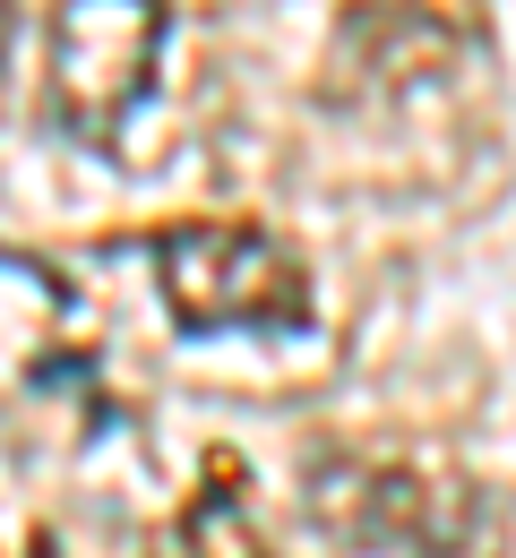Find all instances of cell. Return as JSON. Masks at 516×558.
Segmentation results:
<instances>
[{
  "label": "cell",
  "instance_id": "obj_1",
  "mask_svg": "<svg viewBox=\"0 0 516 558\" xmlns=\"http://www.w3.org/2000/svg\"><path fill=\"white\" fill-rule=\"evenodd\" d=\"M301 507L345 558H500V498L456 473H422L413 456L319 447L301 456Z\"/></svg>",
  "mask_w": 516,
  "mask_h": 558
},
{
  "label": "cell",
  "instance_id": "obj_2",
  "mask_svg": "<svg viewBox=\"0 0 516 558\" xmlns=\"http://www.w3.org/2000/svg\"><path fill=\"white\" fill-rule=\"evenodd\" d=\"M155 283L181 336H293L310 327V258L259 215H190L155 232Z\"/></svg>",
  "mask_w": 516,
  "mask_h": 558
},
{
  "label": "cell",
  "instance_id": "obj_3",
  "mask_svg": "<svg viewBox=\"0 0 516 558\" xmlns=\"http://www.w3.org/2000/svg\"><path fill=\"white\" fill-rule=\"evenodd\" d=\"M172 35L164 0H52L44 17V112L77 146H112L147 104L155 52Z\"/></svg>",
  "mask_w": 516,
  "mask_h": 558
},
{
  "label": "cell",
  "instance_id": "obj_4",
  "mask_svg": "<svg viewBox=\"0 0 516 558\" xmlns=\"http://www.w3.org/2000/svg\"><path fill=\"white\" fill-rule=\"evenodd\" d=\"M147 558H276L267 524H259V498H250V464L232 447L199 456V489L172 507V524L147 542Z\"/></svg>",
  "mask_w": 516,
  "mask_h": 558
},
{
  "label": "cell",
  "instance_id": "obj_5",
  "mask_svg": "<svg viewBox=\"0 0 516 558\" xmlns=\"http://www.w3.org/2000/svg\"><path fill=\"white\" fill-rule=\"evenodd\" d=\"M9 35H17V0H0V52H9Z\"/></svg>",
  "mask_w": 516,
  "mask_h": 558
}]
</instances>
